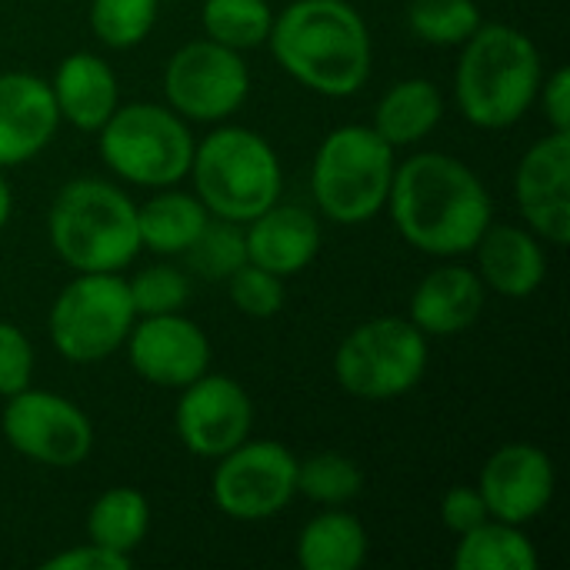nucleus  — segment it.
<instances>
[{"label":"nucleus","mask_w":570,"mask_h":570,"mask_svg":"<svg viewBox=\"0 0 570 570\" xmlns=\"http://www.w3.org/2000/svg\"><path fill=\"white\" fill-rule=\"evenodd\" d=\"M544 63L538 43L511 23H481L454 70V100L481 130L514 127L538 100Z\"/></svg>","instance_id":"7ed1b4c3"},{"label":"nucleus","mask_w":570,"mask_h":570,"mask_svg":"<svg viewBox=\"0 0 570 570\" xmlns=\"http://www.w3.org/2000/svg\"><path fill=\"white\" fill-rule=\"evenodd\" d=\"M47 83L60 120L83 134H97L120 107L117 70L90 50H77L63 57Z\"/></svg>","instance_id":"412c9836"},{"label":"nucleus","mask_w":570,"mask_h":570,"mask_svg":"<svg viewBox=\"0 0 570 570\" xmlns=\"http://www.w3.org/2000/svg\"><path fill=\"white\" fill-rule=\"evenodd\" d=\"M30 384H33V344L17 324L0 321V397H13Z\"/></svg>","instance_id":"72a5a7b5"},{"label":"nucleus","mask_w":570,"mask_h":570,"mask_svg":"<svg viewBox=\"0 0 570 570\" xmlns=\"http://www.w3.org/2000/svg\"><path fill=\"white\" fill-rule=\"evenodd\" d=\"M10 214H13V187H10V180H7V174L0 167V230L7 227Z\"/></svg>","instance_id":"4c0bfd02"},{"label":"nucleus","mask_w":570,"mask_h":570,"mask_svg":"<svg viewBox=\"0 0 570 570\" xmlns=\"http://www.w3.org/2000/svg\"><path fill=\"white\" fill-rule=\"evenodd\" d=\"M274 60L321 97L357 94L374 63L367 20L351 0H294L274 13L267 37Z\"/></svg>","instance_id":"f03ea898"},{"label":"nucleus","mask_w":570,"mask_h":570,"mask_svg":"<svg viewBox=\"0 0 570 570\" xmlns=\"http://www.w3.org/2000/svg\"><path fill=\"white\" fill-rule=\"evenodd\" d=\"M124 347L134 374L154 387L180 391L210 371V341L204 327L180 311L137 317Z\"/></svg>","instance_id":"4468645a"},{"label":"nucleus","mask_w":570,"mask_h":570,"mask_svg":"<svg viewBox=\"0 0 570 570\" xmlns=\"http://www.w3.org/2000/svg\"><path fill=\"white\" fill-rule=\"evenodd\" d=\"M207 220H210V210L200 204L197 194L160 187L144 204H137L140 250L147 247L157 257H180L197 240Z\"/></svg>","instance_id":"5701e85b"},{"label":"nucleus","mask_w":570,"mask_h":570,"mask_svg":"<svg viewBox=\"0 0 570 570\" xmlns=\"http://www.w3.org/2000/svg\"><path fill=\"white\" fill-rule=\"evenodd\" d=\"M554 464L538 444L518 441L498 448L478 478V491L488 504V514L508 524H531L541 518L554 498Z\"/></svg>","instance_id":"dca6fc26"},{"label":"nucleus","mask_w":570,"mask_h":570,"mask_svg":"<svg viewBox=\"0 0 570 570\" xmlns=\"http://www.w3.org/2000/svg\"><path fill=\"white\" fill-rule=\"evenodd\" d=\"M538 100H541V110H544V117H548L551 130H570V70L568 67H558V70H551V73L541 80Z\"/></svg>","instance_id":"e433bc0d"},{"label":"nucleus","mask_w":570,"mask_h":570,"mask_svg":"<svg viewBox=\"0 0 570 570\" xmlns=\"http://www.w3.org/2000/svg\"><path fill=\"white\" fill-rule=\"evenodd\" d=\"M227 297L230 304L244 314V317H254V321H267L274 314H281L284 301H287V291H284V277L257 267V264H240L227 281Z\"/></svg>","instance_id":"473e14b6"},{"label":"nucleus","mask_w":570,"mask_h":570,"mask_svg":"<svg viewBox=\"0 0 570 570\" xmlns=\"http://www.w3.org/2000/svg\"><path fill=\"white\" fill-rule=\"evenodd\" d=\"M60 114L50 83L37 73H0V167L33 160L57 134Z\"/></svg>","instance_id":"f3484780"},{"label":"nucleus","mask_w":570,"mask_h":570,"mask_svg":"<svg viewBox=\"0 0 570 570\" xmlns=\"http://www.w3.org/2000/svg\"><path fill=\"white\" fill-rule=\"evenodd\" d=\"M187 177L194 180V194L210 217L234 224H247L281 200L284 190L281 157L271 140L237 124H220L200 144H194Z\"/></svg>","instance_id":"39448f33"},{"label":"nucleus","mask_w":570,"mask_h":570,"mask_svg":"<svg viewBox=\"0 0 570 570\" xmlns=\"http://www.w3.org/2000/svg\"><path fill=\"white\" fill-rule=\"evenodd\" d=\"M204 37L244 53L264 47L274 27V7L267 0H204Z\"/></svg>","instance_id":"bb28decb"},{"label":"nucleus","mask_w":570,"mask_h":570,"mask_svg":"<svg viewBox=\"0 0 570 570\" xmlns=\"http://www.w3.org/2000/svg\"><path fill=\"white\" fill-rule=\"evenodd\" d=\"M174 428L180 444L194 458L217 461L234 451L254 431V401L240 381L227 374H200L187 387H180V401L174 411Z\"/></svg>","instance_id":"ddd939ff"},{"label":"nucleus","mask_w":570,"mask_h":570,"mask_svg":"<svg viewBox=\"0 0 570 570\" xmlns=\"http://www.w3.org/2000/svg\"><path fill=\"white\" fill-rule=\"evenodd\" d=\"M491 514H488V504L478 491V484H454L444 498H441V524L451 531V534H468L474 531L478 524H484Z\"/></svg>","instance_id":"f704fd0d"},{"label":"nucleus","mask_w":570,"mask_h":570,"mask_svg":"<svg viewBox=\"0 0 570 570\" xmlns=\"http://www.w3.org/2000/svg\"><path fill=\"white\" fill-rule=\"evenodd\" d=\"M384 210L411 247L448 261L471 254L494 220L491 194L474 167L438 150L411 154L394 167Z\"/></svg>","instance_id":"f257e3e1"},{"label":"nucleus","mask_w":570,"mask_h":570,"mask_svg":"<svg viewBox=\"0 0 570 570\" xmlns=\"http://www.w3.org/2000/svg\"><path fill=\"white\" fill-rule=\"evenodd\" d=\"M478 254V277L488 291L524 301L541 291L548 277V254L541 237L531 227L518 224H488L481 240L474 244Z\"/></svg>","instance_id":"6ab92c4d"},{"label":"nucleus","mask_w":570,"mask_h":570,"mask_svg":"<svg viewBox=\"0 0 570 570\" xmlns=\"http://www.w3.org/2000/svg\"><path fill=\"white\" fill-rule=\"evenodd\" d=\"M150 531V504L137 488H107L87 511V538L134 558Z\"/></svg>","instance_id":"a878e982"},{"label":"nucleus","mask_w":570,"mask_h":570,"mask_svg":"<svg viewBox=\"0 0 570 570\" xmlns=\"http://www.w3.org/2000/svg\"><path fill=\"white\" fill-rule=\"evenodd\" d=\"M451 564L454 570H534L538 548L521 524L488 518L484 524L458 538Z\"/></svg>","instance_id":"393cba45"},{"label":"nucleus","mask_w":570,"mask_h":570,"mask_svg":"<svg viewBox=\"0 0 570 570\" xmlns=\"http://www.w3.org/2000/svg\"><path fill=\"white\" fill-rule=\"evenodd\" d=\"M137 321L120 274H77L50 304L47 334L70 364H100L117 354Z\"/></svg>","instance_id":"1a4fd4ad"},{"label":"nucleus","mask_w":570,"mask_h":570,"mask_svg":"<svg viewBox=\"0 0 570 570\" xmlns=\"http://www.w3.org/2000/svg\"><path fill=\"white\" fill-rule=\"evenodd\" d=\"M130 564H134V558L107 551V548L87 541V544H77L70 551H60V554L47 558L43 570H130Z\"/></svg>","instance_id":"c9c22d12"},{"label":"nucleus","mask_w":570,"mask_h":570,"mask_svg":"<svg viewBox=\"0 0 570 570\" xmlns=\"http://www.w3.org/2000/svg\"><path fill=\"white\" fill-rule=\"evenodd\" d=\"M244 244L250 264L277 277H294L311 267L321 250V220L301 204L274 200L244 224Z\"/></svg>","instance_id":"a211bd4d"},{"label":"nucleus","mask_w":570,"mask_h":570,"mask_svg":"<svg viewBox=\"0 0 570 570\" xmlns=\"http://www.w3.org/2000/svg\"><path fill=\"white\" fill-rule=\"evenodd\" d=\"M488 304V287L474 267L444 264L421 277L411 294V321L428 337H458L478 324Z\"/></svg>","instance_id":"aec40b11"},{"label":"nucleus","mask_w":570,"mask_h":570,"mask_svg":"<svg viewBox=\"0 0 570 570\" xmlns=\"http://www.w3.org/2000/svg\"><path fill=\"white\" fill-rule=\"evenodd\" d=\"M397 154L371 124L331 130L311 164V194L331 224H367L387 207Z\"/></svg>","instance_id":"423d86ee"},{"label":"nucleus","mask_w":570,"mask_h":570,"mask_svg":"<svg viewBox=\"0 0 570 570\" xmlns=\"http://www.w3.org/2000/svg\"><path fill=\"white\" fill-rule=\"evenodd\" d=\"M514 197L524 224L554 247L570 240V130L534 140L514 174Z\"/></svg>","instance_id":"2eb2a0df"},{"label":"nucleus","mask_w":570,"mask_h":570,"mask_svg":"<svg viewBox=\"0 0 570 570\" xmlns=\"http://www.w3.org/2000/svg\"><path fill=\"white\" fill-rule=\"evenodd\" d=\"M364 491V474L354 458L337 451L311 454L307 461H297V494L321 508H344L357 501Z\"/></svg>","instance_id":"cd10ccee"},{"label":"nucleus","mask_w":570,"mask_h":570,"mask_svg":"<svg viewBox=\"0 0 570 570\" xmlns=\"http://www.w3.org/2000/svg\"><path fill=\"white\" fill-rule=\"evenodd\" d=\"M130 301L137 317H154V314H177L187 307L190 297V281L180 267L170 264H154L144 267L127 281Z\"/></svg>","instance_id":"2f4dec72"},{"label":"nucleus","mask_w":570,"mask_h":570,"mask_svg":"<svg viewBox=\"0 0 570 570\" xmlns=\"http://www.w3.org/2000/svg\"><path fill=\"white\" fill-rule=\"evenodd\" d=\"M190 124L167 104H127L97 130V150L107 170L147 190L174 187L194 160Z\"/></svg>","instance_id":"0eeeda50"},{"label":"nucleus","mask_w":570,"mask_h":570,"mask_svg":"<svg viewBox=\"0 0 570 570\" xmlns=\"http://www.w3.org/2000/svg\"><path fill=\"white\" fill-rule=\"evenodd\" d=\"M3 401L0 434L20 458L63 471L90 458L94 424L73 401L37 387H23Z\"/></svg>","instance_id":"f8f14e48"},{"label":"nucleus","mask_w":570,"mask_h":570,"mask_svg":"<svg viewBox=\"0 0 570 570\" xmlns=\"http://www.w3.org/2000/svg\"><path fill=\"white\" fill-rule=\"evenodd\" d=\"M428 354V334L411 317H371L337 344L334 377L351 397L394 401L421 384Z\"/></svg>","instance_id":"6e6552de"},{"label":"nucleus","mask_w":570,"mask_h":570,"mask_svg":"<svg viewBox=\"0 0 570 570\" xmlns=\"http://www.w3.org/2000/svg\"><path fill=\"white\" fill-rule=\"evenodd\" d=\"M484 23L478 0H411L407 27L431 47H461Z\"/></svg>","instance_id":"c756f323"},{"label":"nucleus","mask_w":570,"mask_h":570,"mask_svg":"<svg viewBox=\"0 0 570 570\" xmlns=\"http://www.w3.org/2000/svg\"><path fill=\"white\" fill-rule=\"evenodd\" d=\"M53 254L73 274H120L140 254L137 204L110 180H67L47 214Z\"/></svg>","instance_id":"20e7f679"},{"label":"nucleus","mask_w":570,"mask_h":570,"mask_svg":"<svg viewBox=\"0 0 570 570\" xmlns=\"http://www.w3.org/2000/svg\"><path fill=\"white\" fill-rule=\"evenodd\" d=\"M297 498V458L277 441H240L210 474L214 508L240 524L267 521Z\"/></svg>","instance_id":"9b49d317"},{"label":"nucleus","mask_w":570,"mask_h":570,"mask_svg":"<svg viewBox=\"0 0 570 570\" xmlns=\"http://www.w3.org/2000/svg\"><path fill=\"white\" fill-rule=\"evenodd\" d=\"M250 94V67L244 53L200 37L174 50L164 67V97L187 124H224Z\"/></svg>","instance_id":"9d476101"},{"label":"nucleus","mask_w":570,"mask_h":570,"mask_svg":"<svg viewBox=\"0 0 570 570\" xmlns=\"http://www.w3.org/2000/svg\"><path fill=\"white\" fill-rule=\"evenodd\" d=\"M160 0H90V30L110 50L144 43L157 23Z\"/></svg>","instance_id":"7c9ffc66"},{"label":"nucleus","mask_w":570,"mask_h":570,"mask_svg":"<svg viewBox=\"0 0 570 570\" xmlns=\"http://www.w3.org/2000/svg\"><path fill=\"white\" fill-rule=\"evenodd\" d=\"M441 117H444V97L438 83L428 77H404L384 90V97L374 107L371 127L397 150L431 137Z\"/></svg>","instance_id":"4be33fe9"},{"label":"nucleus","mask_w":570,"mask_h":570,"mask_svg":"<svg viewBox=\"0 0 570 570\" xmlns=\"http://www.w3.org/2000/svg\"><path fill=\"white\" fill-rule=\"evenodd\" d=\"M367 531L344 508H324L297 534V564L304 570H357L367 561Z\"/></svg>","instance_id":"b1692460"},{"label":"nucleus","mask_w":570,"mask_h":570,"mask_svg":"<svg viewBox=\"0 0 570 570\" xmlns=\"http://www.w3.org/2000/svg\"><path fill=\"white\" fill-rule=\"evenodd\" d=\"M187 267L204 277L207 284H224L240 264H247V244H244V224L210 217L197 240L180 254Z\"/></svg>","instance_id":"c85d7f7f"}]
</instances>
